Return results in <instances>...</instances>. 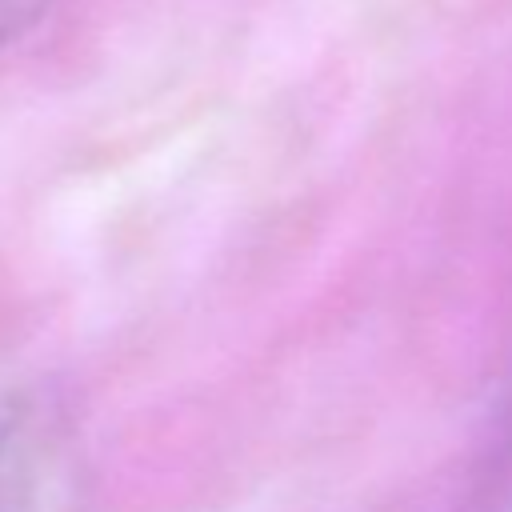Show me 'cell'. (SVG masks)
<instances>
[{"mask_svg":"<svg viewBox=\"0 0 512 512\" xmlns=\"http://www.w3.org/2000/svg\"><path fill=\"white\" fill-rule=\"evenodd\" d=\"M36 440L20 404L0 400V512H36Z\"/></svg>","mask_w":512,"mask_h":512,"instance_id":"1","label":"cell"},{"mask_svg":"<svg viewBox=\"0 0 512 512\" xmlns=\"http://www.w3.org/2000/svg\"><path fill=\"white\" fill-rule=\"evenodd\" d=\"M48 8H52V0H0V48L20 40L24 32H32Z\"/></svg>","mask_w":512,"mask_h":512,"instance_id":"2","label":"cell"}]
</instances>
